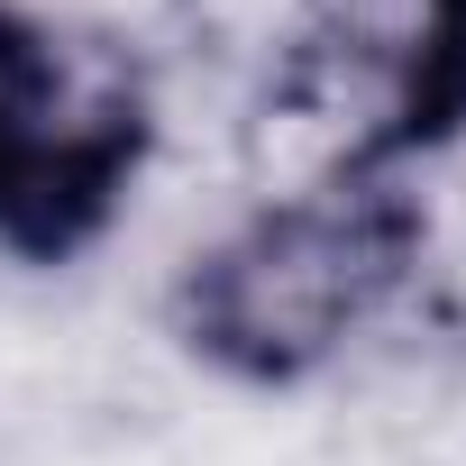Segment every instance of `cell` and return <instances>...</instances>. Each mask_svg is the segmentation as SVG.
Returning <instances> with one entry per match:
<instances>
[{"label":"cell","mask_w":466,"mask_h":466,"mask_svg":"<svg viewBox=\"0 0 466 466\" xmlns=\"http://www.w3.org/2000/svg\"><path fill=\"white\" fill-rule=\"evenodd\" d=\"M430 210L393 174L311 183L238 219L174 275V339L228 384H311L420 275Z\"/></svg>","instance_id":"1"},{"label":"cell","mask_w":466,"mask_h":466,"mask_svg":"<svg viewBox=\"0 0 466 466\" xmlns=\"http://www.w3.org/2000/svg\"><path fill=\"white\" fill-rule=\"evenodd\" d=\"M147 74L0 0V248L65 266L92 248L147 165Z\"/></svg>","instance_id":"2"},{"label":"cell","mask_w":466,"mask_h":466,"mask_svg":"<svg viewBox=\"0 0 466 466\" xmlns=\"http://www.w3.org/2000/svg\"><path fill=\"white\" fill-rule=\"evenodd\" d=\"M275 101L339 119L329 183L448 147L466 128V0H329L293 37Z\"/></svg>","instance_id":"3"}]
</instances>
